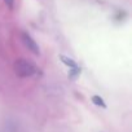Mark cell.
Listing matches in <instances>:
<instances>
[{
	"label": "cell",
	"mask_w": 132,
	"mask_h": 132,
	"mask_svg": "<svg viewBox=\"0 0 132 132\" xmlns=\"http://www.w3.org/2000/svg\"><path fill=\"white\" fill-rule=\"evenodd\" d=\"M14 70L17 73L18 77H22V78H27V77H31L36 73V68L32 62H30L29 60H25V58H21V60H17L16 63H14Z\"/></svg>",
	"instance_id": "1"
},
{
	"label": "cell",
	"mask_w": 132,
	"mask_h": 132,
	"mask_svg": "<svg viewBox=\"0 0 132 132\" xmlns=\"http://www.w3.org/2000/svg\"><path fill=\"white\" fill-rule=\"evenodd\" d=\"M21 39H22L23 44L26 45V48H27L29 51H31L34 54H39V52H40L39 45L36 44V42H35L27 32H22V34H21Z\"/></svg>",
	"instance_id": "2"
},
{
	"label": "cell",
	"mask_w": 132,
	"mask_h": 132,
	"mask_svg": "<svg viewBox=\"0 0 132 132\" xmlns=\"http://www.w3.org/2000/svg\"><path fill=\"white\" fill-rule=\"evenodd\" d=\"M93 101H95V104H96V105H98V106H105L104 100H102V98H100L98 96H95V97H93Z\"/></svg>",
	"instance_id": "3"
},
{
	"label": "cell",
	"mask_w": 132,
	"mask_h": 132,
	"mask_svg": "<svg viewBox=\"0 0 132 132\" xmlns=\"http://www.w3.org/2000/svg\"><path fill=\"white\" fill-rule=\"evenodd\" d=\"M4 3H5V5H7L9 9H13V7H14V0H4Z\"/></svg>",
	"instance_id": "4"
}]
</instances>
